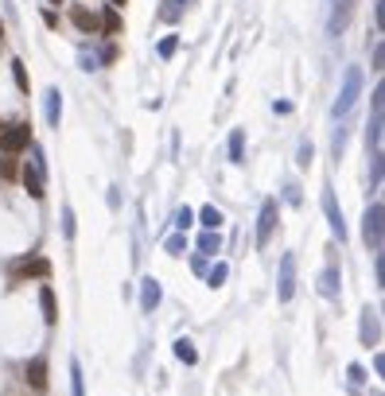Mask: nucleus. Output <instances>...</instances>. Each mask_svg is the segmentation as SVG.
Wrapping results in <instances>:
<instances>
[{
  "mask_svg": "<svg viewBox=\"0 0 385 396\" xmlns=\"http://www.w3.org/2000/svg\"><path fill=\"white\" fill-rule=\"evenodd\" d=\"M358 97H362V70H358V66H347V74H342V89H339V97H335V105H331V117L342 121L350 109H354Z\"/></svg>",
  "mask_w": 385,
  "mask_h": 396,
  "instance_id": "f257e3e1",
  "label": "nucleus"
},
{
  "mask_svg": "<svg viewBox=\"0 0 385 396\" xmlns=\"http://www.w3.org/2000/svg\"><path fill=\"white\" fill-rule=\"evenodd\" d=\"M362 237H366V249L370 253H381L385 245V206L381 202H370L362 214Z\"/></svg>",
  "mask_w": 385,
  "mask_h": 396,
  "instance_id": "f03ea898",
  "label": "nucleus"
},
{
  "mask_svg": "<svg viewBox=\"0 0 385 396\" xmlns=\"http://www.w3.org/2000/svg\"><path fill=\"white\" fill-rule=\"evenodd\" d=\"M381 125H385V86H374L370 94V125H366V144L374 155H381Z\"/></svg>",
  "mask_w": 385,
  "mask_h": 396,
  "instance_id": "7ed1b4c3",
  "label": "nucleus"
},
{
  "mask_svg": "<svg viewBox=\"0 0 385 396\" xmlns=\"http://www.w3.org/2000/svg\"><path fill=\"white\" fill-rule=\"evenodd\" d=\"M31 148V125L28 121H16V125H8L0 132V152L4 155H20Z\"/></svg>",
  "mask_w": 385,
  "mask_h": 396,
  "instance_id": "20e7f679",
  "label": "nucleus"
},
{
  "mask_svg": "<svg viewBox=\"0 0 385 396\" xmlns=\"http://www.w3.org/2000/svg\"><path fill=\"white\" fill-rule=\"evenodd\" d=\"M292 295H296V253H284L281 272H276V299L292 303Z\"/></svg>",
  "mask_w": 385,
  "mask_h": 396,
  "instance_id": "39448f33",
  "label": "nucleus"
},
{
  "mask_svg": "<svg viewBox=\"0 0 385 396\" xmlns=\"http://www.w3.org/2000/svg\"><path fill=\"white\" fill-rule=\"evenodd\" d=\"M276 221H281V206H276V198H265V202H261V214H257V237H253L257 249H265V245H269Z\"/></svg>",
  "mask_w": 385,
  "mask_h": 396,
  "instance_id": "423d86ee",
  "label": "nucleus"
},
{
  "mask_svg": "<svg viewBox=\"0 0 385 396\" xmlns=\"http://www.w3.org/2000/svg\"><path fill=\"white\" fill-rule=\"evenodd\" d=\"M47 276H51V260H43V257L12 260V280H47Z\"/></svg>",
  "mask_w": 385,
  "mask_h": 396,
  "instance_id": "0eeeda50",
  "label": "nucleus"
},
{
  "mask_svg": "<svg viewBox=\"0 0 385 396\" xmlns=\"http://www.w3.org/2000/svg\"><path fill=\"white\" fill-rule=\"evenodd\" d=\"M358 338H362L366 350L381 346V319H378V307H362V323H358Z\"/></svg>",
  "mask_w": 385,
  "mask_h": 396,
  "instance_id": "6e6552de",
  "label": "nucleus"
},
{
  "mask_svg": "<svg viewBox=\"0 0 385 396\" xmlns=\"http://www.w3.org/2000/svg\"><path fill=\"white\" fill-rule=\"evenodd\" d=\"M323 214H327V226H331V233L339 237V241H347V221H342V210H339V202H335V191H331V187L323 191Z\"/></svg>",
  "mask_w": 385,
  "mask_h": 396,
  "instance_id": "1a4fd4ad",
  "label": "nucleus"
},
{
  "mask_svg": "<svg viewBox=\"0 0 385 396\" xmlns=\"http://www.w3.org/2000/svg\"><path fill=\"white\" fill-rule=\"evenodd\" d=\"M160 303H163V287H160V280H156V276H144V280H141V311H148V315H152Z\"/></svg>",
  "mask_w": 385,
  "mask_h": 396,
  "instance_id": "9d476101",
  "label": "nucleus"
},
{
  "mask_svg": "<svg viewBox=\"0 0 385 396\" xmlns=\"http://www.w3.org/2000/svg\"><path fill=\"white\" fill-rule=\"evenodd\" d=\"M339 292H342V272L335 268V264H327V268L319 272V295H323V299H339Z\"/></svg>",
  "mask_w": 385,
  "mask_h": 396,
  "instance_id": "9b49d317",
  "label": "nucleus"
},
{
  "mask_svg": "<svg viewBox=\"0 0 385 396\" xmlns=\"http://www.w3.org/2000/svg\"><path fill=\"white\" fill-rule=\"evenodd\" d=\"M23 377H28V385L36 392H47V358L39 353V358H31L28 365H23Z\"/></svg>",
  "mask_w": 385,
  "mask_h": 396,
  "instance_id": "f8f14e48",
  "label": "nucleus"
},
{
  "mask_svg": "<svg viewBox=\"0 0 385 396\" xmlns=\"http://www.w3.org/2000/svg\"><path fill=\"white\" fill-rule=\"evenodd\" d=\"M20 179H23V187H28V194L36 198V202L47 194V187H43V171H39V167H31V163H23Z\"/></svg>",
  "mask_w": 385,
  "mask_h": 396,
  "instance_id": "ddd939ff",
  "label": "nucleus"
},
{
  "mask_svg": "<svg viewBox=\"0 0 385 396\" xmlns=\"http://www.w3.org/2000/svg\"><path fill=\"white\" fill-rule=\"evenodd\" d=\"M43 101H47V125L51 128H59V121H63V94H59V86H51L43 94Z\"/></svg>",
  "mask_w": 385,
  "mask_h": 396,
  "instance_id": "4468645a",
  "label": "nucleus"
},
{
  "mask_svg": "<svg viewBox=\"0 0 385 396\" xmlns=\"http://www.w3.org/2000/svg\"><path fill=\"white\" fill-rule=\"evenodd\" d=\"M39 307H43V323H47V326L59 323V307H55V292H51V284L39 287Z\"/></svg>",
  "mask_w": 385,
  "mask_h": 396,
  "instance_id": "2eb2a0df",
  "label": "nucleus"
},
{
  "mask_svg": "<svg viewBox=\"0 0 385 396\" xmlns=\"http://www.w3.org/2000/svg\"><path fill=\"white\" fill-rule=\"evenodd\" d=\"M199 221H202V229H207V233H218V229L226 226V214L218 210V206H202V210H199Z\"/></svg>",
  "mask_w": 385,
  "mask_h": 396,
  "instance_id": "dca6fc26",
  "label": "nucleus"
},
{
  "mask_svg": "<svg viewBox=\"0 0 385 396\" xmlns=\"http://www.w3.org/2000/svg\"><path fill=\"white\" fill-rule=\"evenodd\" d=\"M226 152H230V163H234V167H242V163H245V132L242 128L230 132V140H226Z\"/></svg>",
  "mask_w": 385,
  "mask_h": 396,
  "instance_id": "f3484780",
  "label": "nucleus"
},
{
  "mask_svg": "<svg viewBox=\"0 0 385 396\" xmlns=\"http://www.w3.org/2000/svg\"><path fill=\"white\" fill-rule=\"evenodd\" d=\"M171 353H175L183 365H199V350H195L191 338H175V346H171Z\"/></svg>",
  "mask_w": 385,
  "mask_h": 396,
  "instance_id": "a211bd4d",
  "label": "nucleus"
},
{
  "mask_svg": "<svg viewBox=\"0 0 385 396\" xmlns=\"http://www.w3.org/2000/svg\"><path fill=\"white\" fill-rule=\"evenodd\" d=\"M350 4H354V0H339V8L331 12V23H327V28H331V35H339V31L347 28V20H350Z\"/></svg>",
  "mask_w": 385,
  "mask_h": 396,
  "instance_id": "6ab92c4d",
  "label": "nucleus"
},
{
  "mask_svg": "<svg viewBox=\"0 0 385 396\" xmlns=\"http://www.w3.org/2000/svg\"><path fill=\"white\" fill-rule=\"evenodd\" d=\"M215 253H222V237H218V233H202L199 237V257H215Z\"/></svg>",
  "mask_w": 385,
  "mask_h": 396,
  "instance_id": "aec40b11",
  "label": "nucleus"
},
{
  "mask_svg": "<svg viewBox=\"0 0 385 396\" xmlns=\"http://www.w3.org/2000/svg\"><path fill=\"white\" fill-rule=\"evenodd\" d=\"M70 396H86V377H82V361H70Z\"/></svg>",
  "mask_w": 385,
  "mask_h": 396,
  "instance_id": "412c9836",
  "label": "nucleus"
},
{
  "mask_svg": "<svg viewBox=\"0 0 385 396\" xmlns=\"http://www.w3.org/2000/svg\"><path fill=\"white\" fill-rule=\"evenodd\" d=\"M226 280H230V264H226V260H218L215 268L207 272V287H222Z\"/></svg>",
  "mask_w": 385,
  "mask_h": 396,
  "instance_id": "4be33fe9",
  "label": "nucleus"
},
{
  "mask_svg": "<svg viewBox=\"0 0 385 396\" xmlns=\"http://www.w3.org/2000/svg\"><path fill=\"white\" fill-rule=\"evenodd\" d=\"M70 20H75L82 31H97V28H102V23H97V16L86 12V8H75V12H70Z\"/></svg>",
  "mask_w": 385,
  "mask_h": 396,
  "instance_id": "5701e85b",
  "label": "nucleus"
},
{
  "mask_svg": "<svg viewBox=\"0 0 385 396\" xmlns=\"http://www.w3.org/2000/svg\"><path fill=\"white\" fill-rule=\"evenodd\" d=\"M163 253H168V257H183L187 253V233H171L168 241H163Z\"/></svg>",
  "mask_w": 385,
  "mask_h": 396,
  "instance_id": "b1692460",
  "label": "nucleus"
},
{
  "mask_svg": "<svg viewBox=\"0 0 385 396\" xmlns=\"http://www.w3.org/2000/svg\"><path fill=\"white\" fill-rule=\"evenodd\" d=\"M75 233H78V218H75V210H70V206H63V237H67V241H75Z\"/></svg>",
  "mask_w": 385,
  "mask_h": 396,
  "instance_id": "393cba45",
  "label": "nucleus"
},
{
  "mask_svg": "<svg viewBox=\"0 0 385 396\" xmlns=\"http://www.w3.org/2000/svg\"><path fill=\"white\" fill-rule=\"evenodd\" d=\"M191 226H195V210H187V206L175 210V233H187Z\"/></svg>",
  "mask_w": 385,
  "mask_h": 396,
  "instance_id": "a878e982",
  "label": "nucleus"
},
{
  "mask_svg": "<svg viewBox=\"0 0 385 396\" xmlns=\"http://www.w3.org/2000/svg\"><path fill=\"white\" fill-rule=\"evenodd\" d=\"M156 51H160V59H171V55L179 51V35H163V39H160V47H156Z\"/></svg>",
  "mask_w": 385,
  "mask_h": 396,
  "instance_id": "bb28decb",
  "label": "nucleus"
},
{
  "mask_svg": "<svg viewBox=\"0 0 385 396\" xmlns=\"http://www.w3.org/2000/svg\"><path fill=\"white\" fill-rule=\"evenodd\" d=\"M311 160H315V148H311V140H304L300 152H296V163H300V167H311Z\"/></svg>",
  "mask_w": 385,
  "mask_h": 396,
  "instance_id": "cd10ccee",
  "label": "nucleus"
},
{
  "mask_svg": "<svg viewBox=\"0 0 385 396\" xmlns=\"http://www.w3.org/2000/svg\"><path fill=\"white\" fill-rule=\"evenodd\" d=\"M179 12H183V8H179V0H163V8H160V16L168 23H175L179 20Z\"/></svg>",
  "mask_w": 385,
  "mask_h": 396,
  "instance_id": "c85d7f7f",
  "label": "nucleus"
},
{
  "mask_svg": "<svg viewBox=\"0 0 385 396\" xmlns=\"http://www.w3.org/2000/svg\"><path fill=\"white\" fill-rule=\"evenodd\" d=\"M347 377H350V385H354V389H362V385H366V369L358 365V361H354V365H347Z\"/></svg>",
  "mask_w": 385,
  "mask_h": 396,
  "instance_id": "c756f323",
  "label": "nucleus"
},
{
  "mask_svg": "<svg viewBox=\"0 0 385 396\" xmlns=\"http://www.w3.org/2000/svg\"><path fill=\"white\" fill-rule=\"evenodd\" d=\"M370 187H381V155H370Z\"/></svg>",
  "mask_w": 385,
  "mask_h": 396,
  "instance_id": "7c9ffc66",
  "label": "nucleus"
},
{
  "mask_svg": "<svg viewBox=\"0 0 385 396\" xmlns=\"http://www.w3.org/2000/svg\"><path fill=\"white\" fill-rule=\"evenodd\" d=\"M117 28H121V20H117V8H109V12H105V23H102V31H105V35H117Z\"/></svg>",
  "mask_w": 385,
  "mask_h": 396,
  "instance_id": "2f4dec72",
  "label": "nucleus"
},
{
  "mask_svg": "<svg viewBox=\"0 0 385 396\" xmlns=\"http://www.w3.org/2000/svg\"><path fill=\"white\" fill-rule=\"evenodd\" d=\"M12 78H16V86H20V89H28V86H31V82H28V74H23V62H20V59L12 62Z\"/></svg>",
  "mask_w": 385,
  "mask_h": 396,
  "instance_id": "473e14b6",
  "label": "nucleus"
},
{
  "mask_svg": "<svg viewBox=\"0 0 385 396\" xmlns=\"http://www.w3.org/2000/svg\"><path fill=\"white\" fill-rule=\"evenodd\" d=\"M284 202H288V206H300V202H304V194H300V187H296V183L284 187Z\"/></svg>",
  "mask_w": 385,
  "mask_h": 396,
  "instance_id": "72a5a7b5",
  "label": "nucleus"
},
{
  "mask_svg": "<svg viewBox=\"0 0 385 396\" xmlns=\"http://www.w3.org/2000/svg\"><path fill=\"white\" fill-rule=\"evenodd\" d=\"M82 70H97V55H86V51H82Z\"/></svg>",
  "mask_w": 385,
  "mask_h": 396,
  "instance_id": "f704fd0d",
  "label": "nucleus"
},
{
  "mask_svg": "<svg viewBox=\"0 0 385 396\" xmlns=\"http://www.w3.org/2000/svg\"><path fill=\"white\" fill-rule=\"evenodd\" d=\"M191 272H199V276H202V272H207V257H195L191 260Z\"/></svg>",
  "mask_w": 385,
  "mask_h": 396,
  "instance_id": "c9c22d12",
  "label": "nucleus"
},
{
  "mask_svg": "<svg viewBox=\"0 0 385 396\" xmlns=\"http://www.w3.org/2000/svg\"><path fill=\"white\" fill-rule=\"evenodd\" d=\"M381 62H385V51H381V47H374V70H381Z\"/></svg>",
  "mask_w": 385,
  "mask_h": 396,
  "instance_id": "e433bc0d",
  "label": "nucleus"
},
{
  "mask_svg": "<svg viewBox=\"0 0 385 396\" xmlns=\"http://www.w3.org/2000/svg\"><path fill=\"white\" fill-rule=\"evenodd\" d=\"M121 4H125V0H109V8H121Z\"/></svg>",
  "mask_w": 385,
  "mask_h": 396,
  "instance_id": "4c0bfd02",
  "label": "nucleus"
},
{
  "mask_svg": "<svg viewBox=\"0 0 385 396\" xmlns=\"http://www.w3.org/2000/svg\"><path fill=\"white\" fill-rule=\"evenodd\" d=\"M0 35H4V23H0Z\"/></svg>",
  "mask_w": 385,
  "mask_h": 396,
  "instance_id": "58836bf2",
  "label": "nucleus"
},
{
  "mask_svg": "<svg viewBox=\"0 0 385 396\" xmlns=\"http://www.w3.org/2000/svg\"><path fill=\"white\" fill-rule=\"evenodd\" d=\"M51 4H63V0H51Z\"/></svg>",
  "mask_w": 385,
  "mask_h": 396,
  "instance_id": "ea45409f",
  "label": "nucleus"
}]
</instances>
